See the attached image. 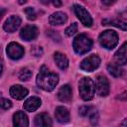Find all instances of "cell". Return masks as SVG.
Here are the masks:
<instances>
[{
    "label": "cell",
    "instance_id": "cell-1",
    "mask_svg": "<svg viewBox=\"0 0 127 127\" xmlns=\"http://www.w3.org/2000/svg\"><path fill=\"white\" fill-rule=\"evenodd\" d=\"M37 85L45 91H52L59 82V75L50 71L46 65H43L40 69L36 79Z\"/></svg>",
    "mask_w": 127,
    "mask_h": 127
},
{
    "label": "cell",
    "instance_id": "cell-2",
    "mask_svg": "<svg viewBox=\"0 0 127 127\" xmlns=\"http://www.w3.org/2000/svg\"><path fill=\"white\" fill-rule=\"evenodd\" d=\"M78 90L81 98L85 101L91 100L95 93V84L89 77H83L78 84Z\"/></svg>",
    "mask_w": 127,
    "mask_h": 127
},
{
    "label": "cell",
    "instance_id": "cell-3",
    "mask_svg": "<svg viewBox=\"0 0 127 127\" xmlns=\"http://www.w3.org/2000/svg\"><path fill=\"white\" fill-rule=\"evenodd\" d=\"M72 46H73V49L76 54L82 55V54H85L88 51H90V49L92 47V40L89 37H87L86 35L80 34L74 38Z\"/></svg>",
    "mask_w": 127,
    "mask_h": 127
},
{
    "label": "cell",
    "instance_id": "cell-4",
    "mask_svg": "<svg viewBox=\"0 0 127 127\" xmlns=\"http://www.w3.org/2000/svg\"><path fill=\"white\" fill-rule=\"evenodd\" d=\"M99 43L103 48L107 50H111L118 44V36L114 31L106 30L100 34Z\"/></svg>",
    "mask_w": 127,
    "mask_h": 127
},
{
    "label": "cell",
    "instance_id": "cell-5",
    "mask_svg": "<svg viewBox=\"0 0 127 127\" xmlns=\"http://www.w3.org/2000/svg\"><path fill=\"white\" fill-rule=\"evenodd\" d=\"M100 64V59L97 55H91L84 59L80 64V68L85 71H93Z\"/></svg>",
    "mask_w": 127,
    "mask_h": 127
},
{
    "label": "cell",
    "instance_id": "cell-6",
    "mask_svg": "<svg viewBox=\"0 0 127 127\" xmlns=\"http://www.w3.org/2000/svg\"><path fill=\"white\" fill-rule=\"evenodd\" d=\"M73 9H74V12H75V15L77 16V18L80 20V22L86 26V27H90L92 25V19H91V16L90 14L80 5H77L75 4L73 6Z\"/></svg>",
    "mask_w": 127,
    "mask_h": 127
},
{
    "label": "cell",
    "instance_id": "cell-7",
    "mask_svg": "<svg viewBox=\"0 0 127 127\" xmlns=\"http://www.w3.org/2000/svg\"><path fill=\"white\" fill-rule=\"evenodd\" d=\"M7 54L12 60H19L24 55V48L15 42H12L7 47Z\"/></svg>",
    "mask_w": 127,
    "mask_h": 127
},
{
    "label": "cell",
    "instance_id": "cell-8",
    "mask_svg": "<svg viewBox=\"0 0 127 127\" xmlns=\"http://www.w3.org/2000/svg\"><path fill=\"white\" fill-rule=\"evenodd\" d=\"M38 28L36 26H33V25H27L25 26L21 32H20V37L25 40V41H32L34 39L37 38L38 36Z\"/></svg>",
    "mask_w": 127,
    "mask_h": 127
},
{
    "label": "cell",
    "instance_id": "cell-9",
    "mask_svg": "<svg viewBox=\"0 0 127 127\" xmlns=\"http://www.w3.org/2000/svg\"><path fill=\"white\" fill-rule=\"evenodd\" d=\"M20 24H21V19L19 16H11L9 17L4 25H3V29L6 31V32H9V33H12V32H15L19 27H20Z\"/></svg>",
    "mask_w": 127,
    "mask_h": 127
},
{
    "label": "cell",
    "instance_id": "cell-10",
    "mask_svg": "<svg viewBox=\"0 0 127 127\" xmlns=\"http://www.w3.org/2000/svg\"><path fill=\"white\" fill-rule=\"evenodd\" d=\"M96 91L100 96H106L109 93V82L104 76H98L96 79Z\"/></svg>",
    "mask_w": 127,
    "mask_h": 127
},
{
    "label": "cell",
    "instance_id": "cell-11",
    "mask_svg": "<svg viewBox=\"0 0 127 127\" xmlns=\"http://www.w3.org/2000/svg\"><path fill=\"white\" fill-rule=\"evenodd\" d=\"M114 60L117 64L122 65L127 64V42H125L115 53Z\"/></svg>",
    "mask_w": 127,
    "mask_h": 127
},
{
    "label": "cell",
    "instance_id": "cell-12",
    "mask_svg": "<svg viewBox=\"0 0 127 127\" xmlns=\"http://www.w3.org/2000/svg\"><path fill=\"white\" fill-rule=\"evenodd\" d=\"M10 95L13 98L17 99V100H21V99H23L24 97H26L28 95V89H26L22 85L16 84V85L11 86V88H10Z\"/></svg>",
    "mask_w": 127,
    "mask_h": 127
},
{
    "label": "cell",
    "instance_id": "cell-13",
    "mask_svg": "<svg viewBox=\"0 0 127 127\" xmlns=\"http://www.w3.org/2000/svg\"><path fill=\"white\" fill-rule=\"evenodd\" d=\"M13 125L17 127H27L29 125L27 115L23 111H17L13 115Z\"/></svg>",
    "mask_w": 127,
    "mask_h": 127
},
{
    "label": "cell",
    "instance_id": "cell-14",
    "mask_svg": "<svg viewBox=\"0 0 127 127\" xmlns=\"http://www.w3.org/2000/svg\"><path fill=\"white\" fill-rule=\"evenodd\" d=\"M41 105V99L37 96H32L28 98L24 103V109L29 112H33L37 110Z\"/></svg>",
    "mask_w": 127,
    "mask_h": 127
},
{
    "label": "cell",
    "instance_id": "cell-15",
    "mask_svg": "<svg viewBox=\"0 0 127 127\" xmlns=\"http://www.w3.org/2000/svg\"><path fill=\"white\" fill-rule=\"evenodd\" d=\"M55 116L60 123H66L69 121V112L64 106H59L56 108Z\"/></svg>",
    "mask_w": 127,
    "mask_h": 127
},
{
    "label": "cell",
    "instance_id": "cell-16",
    "mask_svg": "<svg viewBox=\"0 0 127 127\" xmlns=\"http://www.w3.org/2000/svg\"><path fill=\"white\" fill-rule=\"evenodd\" d=\"M66 20H67V17L63 12H56V13L52 14L49 18V22L53 26H58V25L64 24L66 22Z\"/></svg>",
    "mask_w": 127,
    "mask_h": 127
},
{
    "label": "cell",
    "instance_id": "cell-17",
    "mask_svg": "<svg viewBox=\"0 0 127 127\" xmlns=\"http://www.w3.org/2000/svg\"><path fill=\"white\" fill-rule=\"evenodd\" d=\"M58 98L63 102H67L71 98V88L68 84L63 85L58 91Z\"/></svg>",
    "mask_w": 127,
    "mask_h": 127
},
{
    "label": "cell",
    "instance_id": "cell-18",
    "mask_svg": "<svg viewBox=\"0 0 127 127\" xmlns=\"http://www.w3.org/2000/svg\"><path fill=\"white\" fill-rule=\"evenodd\" d=\"M52 119L47 113H40L35 117V125L39 127L52 126Z\"/></svg>",
    "mask_w": 127,
    "mask_h": 127
},
{
    "label": "cell",
    "instance_id": "cell-19",
    "mask_svg": "<svg viewBox=\"0 0 127 127\" xmlns=\"http://www.w3.org/2000/svg\"><path fill=\"white\" fill-rule=\"evenodd\" d=\"M54 59H55V62H56V64H57V65H58L61 69H65V68H67V66H68V60L66 59V57H65L64 54L57 52V53H55V55H54Z\"/></svg>",
    "mask_w": 127,
    "mask_h": 127
},
{
    "label": "cell",
    "instance_id": "cell-20",
    "mask_svg": "<svg viewBox=\"0 0 127 127\" xmlns=\"http://www.w3.org/2000/svg\"><path fill=\"white\" fill-rule=\"evenodd\" d=\"M102 23L104 25L106 23H108L107 25H112V26H115V27H117L121 30L127 31V20L126 19L119 18V19H115V20H103Z\"/></svg>",
    "mask_w": 127,
    "mask_h": 127
},
{
    "label": "cell",
    "instance_id": "cell-21",
    "mask_svg": "<svg viewBox=\"0 0 127 127\" xmlns=\"http://www.w3.org/2000/svg\"><path fill=\"white\" fill-rule=\"evenodd\" d=\"M107 70L109 71V73L111 75H113L115 77H119L123 74V69L117 64H109L107 65Z\"/></svg>",
    "mask_w": 127,
    "mask_h": 127
},
{
    "label": "cell",
    "instance_id": "cell-22",
    "mask_svg": "<svg viewBox=\"0 0 127 127\" xmlns=\"http://www.w3.org/2000/svg\"><path fill=\"white\" fill-rule=\"evenodd\" d=\"M19 78L21 80H28L31 78L32 76V71L29 69V68H23L21 69V71L19 72Z\"/></svg>",
    "mask_w": 127,
    "mask_h": 127
},
{
    "label": "cell",
    "instance_id": "cell-23",
    "mask_svg": "<svg viewBox=\"0 0 127 127\" xmlns=\"http://www.w3.org/2000/svg\"><path fill=\"white\" fill-rule=\"evenodd\" d=\"M76 31H77V24H76V23H72L71 25H69V26L65 29L64 32H65V35H66V36L70 37V36L74 35Z\"/></svg>",
    "mask_w": 127,
    "mask_h": 127
},
{
    "label": "cell",
    "instance_id": "cell-24",
    "mask_svg": "<svg viewBox=\"0 0 127 127\" xmlns=\"http://www.w3.org/2000/svg\"><path fill=\"white\" fill-rule=\"evenodd\" d=\"M92 109H93L92 106H81L79 108V114L81 116H88Z\"/></svg>",
    "mask_w": 127,
    "mask_h": 127
},
{
    "label": "cell",
    "instance_id": "cell-25",
    "mask_svg": "<svg viewBox=\"0 0 127 127\" xmlns=\"http://www.w3.org/2000/svg\"><path fill=\"white\" fill-rule=\"evenodd\" d=\"M25 13H26L27 18H28L29 20H34V19H36V12H35V10H34L33 8H31V7L26 8V9H25Z\"/></svg>",
    "mask_w": 127,
    "mask_h": 127
},
{
    "label": "cell",
    "instance_id": "cell-26",
    "mask_svg": "<svg viewBox=\"0 0 127 127\" xmlns=\"http://www.w3.org/2000/svg\"><path fill=\"white\" fill-rule=\"evenodd\" d=\"M0 105L3 109H8L12 106V102L9 100V99H6V98H2L1 99V102H0Z\"/></svg>",
    "mask_w": 127,
    "mask_h": 127
},
{
    "label": "cell",
    "instance_id": "cell-27",
    "mask_svg": "<svg viewBox=\"0 0 127 127\" xmlns=\"http://www.w3.org/2000/svg\"><path fill=\"white\" fill-rule=\"evenodd\" d=\"M51 2H52V4L54 5V6H56V7H60L61 5H62V1L61 0H50Z\"/></svg>",
    "mask_w": 127,
    "mask_h": 127
},
{
    "label": "cell",
    "instance_id": "cell-28",
    "mask_svg": "<svg viewBox=\"0 0 127 127\" xmlns=\"http://www.w3.org/2000/svg\"><path fill=\"white\" fill-rule=\"evenodd\" d=\"M114 2H115V0H102V4L105 6H110Z\"/></svg>",
    "mask_w": 127,
    "mask_h": 127
},
{
    "label": "cell",
    "instance_id": "cell-29",
    "mask_svg": "<svg viewBox=\"0 0 127 127\" xmlns=\"http://www.w3.org/2000/svg\"><path fill=\"white\" fill-rule=\"evenodd\" d=\"M117 98H118V99H121V100H123V101H127V92H125V93L119 95Z\"/></svg>",
    "mask_w": 127,
    "mask_h": 127
},
{
    "label": "cell",
    "instance_id": "cell-30",
    "mask_svg": "<svg viewBox=\"0 0 127 127\" xmlns=\"http://www.w3.org/2000/svg\"><path fill=\"white\" fill-rule=\"evenodd\" d=\"M121 125H123V126H124V125H127V119H125V120L121 123Z\"/></svg>",
    "mask_w": 127,
    "mask_h": 127
},
{
    "label": "cell",
    "instance_id": "cell-31",
    "mask_svg": "<svg viewBox=\"0 0 127 127\" xmlns=\"http://www.w3.org/2000/svg\"><path fill=\"white\" fill-rule=\"evenodd\" d=\"M25 2H26V0H20V1H19L20 4H23V3H25Z\"/></svg>",
    "mask_w": 127,
    "mask_h": 127
}]
</instances>
